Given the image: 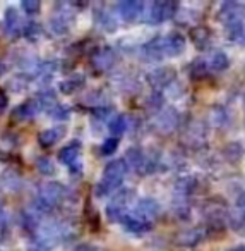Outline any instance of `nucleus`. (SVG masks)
Here are the masks:
<instances>
[{
  "label": "nucleus",
  "mask_w": 245,
  "mask_h": 251,
  "mask_svg": "<svg viewBox=\"0 0 245 251\" xmlns=\"http://www.w3.org/2000/svg\"><path fill=\"white\" fill-rule=\"evenodd\" d=\"M24 28H26V23L22 21L21 14L16 7H9L5 11V16H4V31L9 38H19L22 36L24 33Z\"/></svg>",
  "instance_id": "9"
},
{
  "label": "nucleus",
  "mask_w": 245,
  "mask_h": 251,
  "mask_svg": "<svg viewBox=\"0 0 245 251\" xmlns=\"http://www.w3.org/2000/svg\"><path fill=\"white\" fill-rule=\"evenodd\" d=\"M200 239H202V234H200V230L199 229H192V230H187V232L180 234L178 243L183 244V246H194V244H197Z\"/></svg>",
  "instance_id": "21"
},
{
  "label": "nucleus",
  "mask_w": 245,
  "mask_h": 251,
  "mask_svg": "<svg viewBox=\"0 0 245 251\" xmlns=\"http://www.w3.org/2000/svg\"><path fill=\"white\" fill-rule=\"evenodd\" d=\"M40 35H42V29H40V26L36 25V23H26L24 33H22V36H24V38L35 42V40L38 38Z\"/></svg>",
  "instance_id": "28"
},
{
  "label": "nucleus",
  "mask_w": 245,
  "mask_h": 251,
  "mask_svg": "<svg viewBox=\"0 0 245 251\" xmlns=\"http://www.w3.org/2000/svg\"><path fill=\"white\" fill-rule=\"evenodd\" d=\"M115 14H117V12L110 11V9L101 5V7H98L96 12H94V23H96V26L101 29V31L115 33L117 31V26H118L117 16Z\"/></svg>",
  "instance_id": "13"
},
{
  "label": "nucleus",
  "mask_w": 245,
  "mask_h": 251,
  "mask_svg": "<svg viewBox=\"0 0 245 251\" xmlns=\"http://www.w3.org/2000/svg\"><path fill=\"white\" fill-rule=\"evenodd\" d=\"M5 176H7L9 179H5L4 176H2V177H0V182H2L7 189H12V191L19 189V186H21V179H19V176L16 174V171H7L5 172Z\"/></svg>",
  "instance_id": "24"
},
{
  "label": "nucleus",
  "mask_w": 245,
  "mask_h": 251,
  "mask_svg": "<svg viewBox=\"0 0 245 251\" xmlns=\"http://www.w3.org/2000/svg\"><path fill=\"white\" fill-rule=\"evenodd\" d=\"M117 148H118L117 138H108V140H105L103 143H101L100 153L103 155V157H108V155H111L113 151H117Z\"/></svg>",
  "instance_id": "26"
},
{
  "label": "nucleus",
  "mask_w": 245,
  "mask_h": 251,
  "mask_svg": "<svg viewBox=\"0 0 245 251\" xmlns=\"http://www.w3.org/2000/svg\"><path fill=\"white\" fill-rule=\"evenodd\" d=\"M132 201H134V191L132 189H120V191L115 193L107 206L108 220L113 224H122V220L131 213Z\"/></svg>",
  "instance_id": "4"
},
{
  "label": "nucleus",
  "mask_w": 245,
  "mask_h": 251,
  "mask_svg": "<svg viewBox=\"0 0 245 251\" xmlns=\"http://www.w3.org/2000/svg\"><path fill=\"white\" fill-rule=\"evenodd\" d=\"M76 21V11L72 9V4H57L50 16V29L57 36L67 35Z\"/></svg>",
  "instance_id": "5"
},
{
  "label": "nucleus",
  "mask_w": 245,
  "mask_h": 251,
  "mask_svg": "<svg viewBox=\"0 0 245 251\" xmlns=\"http://www.w3.org/2000/svg\"><path fill=\"white\" fill-rule=\"evenodd\" d=\"M9 105V98H7V93H5L4 90H0V114L7 108Z\"/></svg>",
  "instance_id": "31"
},
{
  "label": "nucleus",
  "mask_w": 245,
  "mask_h": 251,
  "mask_svg": "<svg viewBox=\"0 0 245 251\" xmlns=\"http://www.w3.org/2000/svg\"><path fill=\"white\" fill-rule=\"evenodd\" d=\"M178 112L175 110V108H165V110H159L158 115H156L155 119V127L159 131V133H172L173 129L177 127V124H178Z\"/></svg>",
  "instance_id": "11"
},
{
  "label": "nucleus",
  "mask_w": 245,
  "mask_h": 251,
  "mask_svg": "<svg viewBox=\"0 0 245 251\" xmlns=\"http://www.w3.org/2000/svg\"><path fill=\"white\" fill-rule=\"evenodd\" d=\"M129 172V167L125 164L124 158H118V160H111L107 167L101 172L100 182L96 184V196L103 198L108 195H115L118 191V188L124 182L125 176Z\"/></svg>",
  "instance_id": "3"
},
{
  "label": "nucleus",
  "mask_w": 245,
  "mask_h": 251,
  "mask_svg": "<svg viewBox=\"0 0 245 251\" xmlns=\"http://www.w3.org/2000/svg\"><path fill=\"white\" fill-rule=\"evenodd\" d=\"M91 64H93V67H96L100 73L108 71L115 64V52L111 49H108V47H101V49H98L96 52L93 53Z\"/></svg>",
  "instance_id": "14"
},
{
  "label": "nucleus",
  "mask_w": 245,
  "mask_h": 251,
  "mask_svg": "<svg viewBox=\"0 0 245 251\" xmlns=\"http://www.w3.org/2000/svg\"><path fill=\"white\" fill-rule=\"evenodd\" d=\"M209 66H211V69H214V71H224L230 66V60H228V55L224 52H216L211 57Z\"/></svg>",
  "instance_id": "22"
},
{
  "label": "nucleus",
  "mask_w": 245,
  "mask_h": 251,
  "mask_svg": "<svg viewBox=\"0 0 245 251\" xmlns=\"http://www.w3.org/2000/svg\"><path fill=\"white\" fill-rule=\"evenodd\" d=\"M178 11V5L175 2H166V0H158V2H151V4H146L144 9V19L146 23H151V25H161V23L172 19L173 16Z\"/></svg>",
  "instance_id": "6"
},
{
  "label": "nucleus",
  "mask_w": 245,
  "mask_h": 251,
  "mask_svg": "<svg viewBox=\"0 0 245 251\" xmlns=\"http://www.w3.org/2000/svg\"><path fill=\"white\" fill-rule=\"evenodd\" d=\"M67 198V189L60 182H45L40 186L35 200H33V212L38 215H48L57 206H60Z\"/></svg>",
  "instance_id": "2"
},
{
  "label": "nucleus",
  "mask_w": 245,
  "mask_h": 251,
  "mask_svg": "<svg viewBox=\"0 0 245 251\" xmlns=\"http://www.w3.org/2000/svg\"><path fill=\"white\" fill-rule=\"evenodd\" d=\"M242 153H244V150H242V147L238 143H231V145H228V147L224 148V157H226L230 162H235L233 155H237V158H240Z\"/></svg>",
  "instance_id": "29"
},
{
  "label": "nucleus",
  "mask_w": 245,
  "mask_h": 251,
  "mask_svg": "<svg viewBox=\"0 0 245 251\" xmlns=\"http://www.w3.org/2000/svg\"><path fill=\"white\" fill-rule=\"evenodd\" d=\"M76 251H100L96 246H88V244H83V246L76 248Z\"/></svg>",
  "instance_id": "32"
},
{
  "label": "nucleus",
  "mask_w": 245,
  "mask_h": 251,
  "mask_svg": "<svg viewBox=\"0 0 245 251\" xmlns=\"http://www.w3.org/2000/svg\"><path fill=\"white\" fill-rule=\"evenodd\" d=\"M122 226H124V229L127 230L129 234H132V236H144L146 232L151 230L153 224L139 219V217H135L134 213H129V215L122 220Z\"/></svg>",
  "instance_id": "15"
},
{
  "label": "nucleus",
  "mask_w": 245,
  "mask_h": 251,
  "mask_svg": "<svg viewBox=\"0 0 245 251\" xmlns=\"http://www.w3.org/2000/svg\"><path fill=\"white\" fill-rule=\"evenodd\" d=\"M183 50L185 38L178 31H172L144 43L141 47V55L144 60H161L163 57H178L180 53H183Z\"/></svg>",
  "instance_id": "1"
},
{
  "label": "nucleus",
  "mask_w": 245,
  "mask_h": 251,
  "mask_svg": "<svg viewBox=\"0 0 245 251\" xmlns=\"http://www.w3.org/2000/svg\"><path fill=\"white\" fill-rule=\"evenodd\" d=\"M79 155H81V143L79 141H70L67 147H64L59 151V160L66 167H69L70 172L79 174L83 171V164H79Z\"/></svg>",
  "instance_id": "8"
},
{
  "label": "nucleus",
  "mask_w": 245,
  "mask_h": 251,
  "mask_svg": "<svg viewBox=\"0 0 245 251\" xmlns=\"http://www.w3.org/2000/svg\"><path fill=\"white\" fill-rule=\"evenodd\" d=\"M206 73V62L204 60H196V62L190 66V74H192L194 77H197V76H202V74Z\"/></svg>",
  "instance_id": "30"
},
{
  "label": "nucleus",
  "mask_w": 245,
  "mask_h": 251,
  "mask_svg": "<svg viewBox=\"0 0 245 251\" xmlns=\"http://www.w3.org/2000/svg\"><path fill=\"white\" fill-rule=\"evenodd\" d=\"M127 127H129V117L125 114L115 115V117L108 122V131L111 133V138H117V140H118V136H122V134L127 131Z\"/></svg>",
  "instance_id": "18"
},
{
  "label": "nucleus",
  "mask_w": 245,
  "mask_h": 251,
  "mask_svg": "<svg viewBox=\"0 0 245 251\" xmlns=\"http://www.w3.org/2000/svg\"><path fill=\"white\" fill-rule=\"evenodd\" d=\"M21 7L28 16H36L42 11V4H40L38 0H22Z\"/></svg>",
  "instance_id": "27"
},
{
  "label": "nucleus",
  "mask_w": 245,
  "mask_h": 251,
  "mask_svg": "<svg viewBox=\"0 0 245 251\" xmlns=\"http://www.w3.org/2000/svg\"><path fill=\"white\" fill-rule=\"evenodd\" d=\"M233 251H244V250H233Z\"/></svg>",
  "instance_id": "33"
},
{
  "label": "nucleus",
  "mask_w": 245,
  "mask_h": 251,
  "mask_svg": "<svg viewBox=\"0 0 245 251\" xmlns=\"http://www.w3.org/2000/svg\"><path fill=\"white\" fill-rule=\"evenodd\" d=\"M48 114H50V117L57 119V121H67V119H69V115H70V107L57 103V105H53V107L50 108Z\"/></svg>",
  "instance_id": "23"
},
{
  "label": "nucleus",
  "mask_w": 245,
  "mask_h": 251,
  "mask_svg": "<svg viewBox=\"0 0 245 251\" xmlns=\"http://www.w3.org/2000/svg\"><path fill=\"white\" fill-rule=\"evenodd\" d=\"M159 203L156 201V200L153 198H141L137 203H135V206L131 210V213H134L135 217H139V219L146 220V222L153 224L156 219H158L159 215Z\"/></svg>",
  "instance_id": "10"
},
{
  "label": "nucleus",
  "mask_w": 245,
  "mask_h": 251,
  "mask_svg": "<svg viewBox=\"0 0 245 251\" xmlns=\"http://www.w3.org/2000/svg\"><path fill=\"white\" fill-rule=\"evenodd\" d=\"M64 134H66V126H55V127H50V129H45L38 134V143L43 148H50L59 143L64 138Z\"/></svg>",
  "instance_id": "17"
},
{
  "label": "nucleus",
  "mask_w": 245,
  "mask_h": 251,
  "mask_svg": "<svg viewBox=\"0 0 245 251\" xmlns=\"http://www.w3.org/2000/svg\"><path fill=\"white\" fill-rule=\"evenodd\" d=\"M190 38H192L194 45L197 47V49L204 50L209 47V42H211V33L207 28H194L192 31H190Z\"/></svg>",
  "instance_id": "19"
},
{
  "label": "nucleus",
  "mask_w": 245,
  "mask_h": 251,
  "mask_svg": "<svg viewBox=\"0 0 245 251\" xmlns=\"http://www.w3.org/2000/svg\"><path fill=\"white\" fill-rule=\"evenodd\" d=\"M244 40H245V38H244Z\"/></svg>",
  "instance_id": "34"
},
{
  "label": "nucleus",
  "mask_w": 245,
  "mask_h": 251,
  "mask_svg": "<svg viewBox=\"0 0 245 251\" xmlns=\"http://www.w3.org/2000/svg\"><path fill=\"white\" fill-rule=\"evenodd\" d=\"M175 73L172 71V67H161V69L153 71L151 74L148 76L149 83L153 84L156 91H161L163 88H170L177 83L175 81Z\"/></svg>",
  "instance_id": "12"
},
{
  "label": "nucleus",
  "mask_w": 245,
  "mask_h": 251,
  "mask_svg": "<svg viewBox=\"0 0 245 251\" xmlns=\"http://www.w3.org/2000/svg\"><path fill=\"white\" fill-rule=\"evenodd\" d=\"M36 169L40 171V174L43 176H53L55 174V167H53V162L46 157H40L36 160Z\"/></svg>",
  "instance_id": "25"
},
{
  "label": "nucleus",
  "mask_w": 245,
  "mask_h": 251,
  "mask_svg": "<svg viewBox=\"0 0 245 251\" xmlns=\"http://www.w3.org/2000/svg\"><path fill=\"white\" fill-rule=\"evenodd\" d=\"M83 86H84V76H72L60 83V91L64 95H72L76 91H79Z\"/></svg>",
  "instance_id": "20"
},
{
  "label": "nucleus",
  "mask_w": 245,
  "mask_h": 251,
  "mask_svg": "<svg viewBox=\"0 0 245 251\" xmlns=\"http://www.w3.org/2000/svg\"><path fill=\"white\" fill-rule=\"evenodd\" d=\"M40 112H42V107H40L38 100H36V98H29L28 101L18 105V107L14 108L12 119H16V121H29V119H33L36 114H40Z\"/></svg>",
  "instance_id": "16"
},
{
  "label": "nucleus",
  "mask_w": 245,
  "mask_h": 251,
  "mask_svg": "<svg viewBox=\"0 0 245 251\" xmlns=\"http://www.w3.org/2000/svg\"><path fill=\"white\" fill-rule=\"evenodd\" d=\"M146 4L141 0H124L117 5L115 12L117 16L125 23H135L144 16Z\"/></svg>",
  "instance_id": "7"
}]
</instances>
